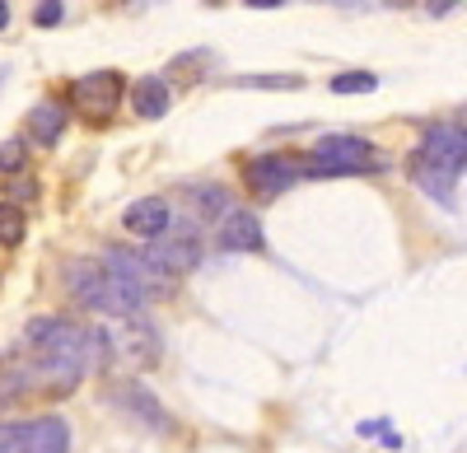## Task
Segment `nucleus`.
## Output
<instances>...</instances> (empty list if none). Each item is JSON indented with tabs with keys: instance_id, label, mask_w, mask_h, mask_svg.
<instances>
[{
	"instance_id": "nucleus-4",
	"label": "nucleus",
	"mask_w": 467,
	"mask_h": 453,
	"mask_svg": "<svg viewBox=\"0 0 467 453\" xmlns=\"http://www.w3.org/2000/svg\"><path fill=\"white\" fill-rule=\"evenodd\" d=\"M411 164H431L449 178H458L467 169V131L458 122H435V127H425L420 145H416V160Z\"/></svg>"
},
{
	"instance_id": "nucleus-6",
	"label": "nucleus",
	"mask_w": 467,
	"mask_h": 453,
	"mask_svg": "<svg viewBox=\"0 0 467 453\" xmlns=\"http://www.w3.org/2000/svg\"><path fill=\"white\" fill-rule=\"evenodd\" d=\"M215 243L224 248V252H262V220L253 215V211H224L220 215V230H215Z\"/></svg>"
},
{
	"instance_id": "nucleus-2",
	"label": "nucleus",
	"mask_w": 467,
	"mask_h": 453,
	"mask_svg": "<svg viewBox=\"0 0 467 453\" xmlns=\"http://www.w3.org/2000/svg\"><path fill=\"white\" fill-rule=\"evenodd\" d=\"M374 145L360 140V136H323L308 155L304 173L308 178H337V173H360V169H374Z\"/></svg>"
},
{
	"instance_id": "nucleus-13",
	"label": "nucleus",
	"mask_w": 467,
	"mask_h": 453,
	"mask_svg": "<svg viewBox=\"0 0 467 453\" xmlns=\"http://www.w3.org/2000/svg\"><path fill=\"white\" fill-rule=\"evenodd\" d=\"M192 211H197L202 224H220V215L229 211V192L224 187H211V182L192 187Z\"/></svg>"
},
{
	"instance_id": "nucleus-1",
	"label": "nucleus",
	"mask_w": 467,
	"mask_h": 453,
	"mask_svg": "<svg viewBox=\"0 0 467 453\" xmlns=\"http://www.w3.org/2000/svg\"><path fill=\"white\" fill-rule=\"evenodd\" d=\"M66 285H70V294L80 299L85 309H94V314H103V318H127V314H140L145 304L140 299L117 281L99 257H80L75 267L66 272Z\"/></svg>"
},
{
	"instance_id": "nucleus-3",
	"label": "nucleus",
	"mask_w": 467,
	"mask_h": 453,
	"mask_svg": "<svg viewBox=\"0 0 467 453\" xmlns=\"http://www.w3.org/2000/svg\"><path fill=\"white\" fill-rule=\"evenodd\" d=\"M145 262L160 276H187L192 267L202 262V234H197V224H169V230L160 234V239H150V248H145Z\"/></svg>"
},
{
	"instance_id": "nucleus-24",
	"label": "nucleus",
	"mask_w": 467,
	"mask_h": 453,
	"mask_svg": "<svg viewBox=\"0 0 467 453\" xmlns=\"http://www.w3.org/2000/svg\"><path fill=\"white\" fill-rule=\"evenodd\" d=\"M248 5H253V10H276L281 0H248Z\"/></svg>"
},
{
	"instance_id": "nucleus-25",
	"label": "nucleus",
	"mask_w": 467,
	"mask_h": 453,
	"mask_svg": "<svg viewBox=\"0 0 467 453\" xmlns=\"http://www.w3.org/2000/svg\"><path fill=\"white\" fill-rule=\"evenodd\" d=\"M10 24V5H5V0H0V28H5Z\"/></svg>"
},
{
	"instance_id": "nucleus-18",
	"label": "nucleus",
	"mask_w": 467,
	"mask_h": 453,
	"mask_svg": "<svg viewBox=\"0 0 467 453\" xmlns=\"http://www.w3.org/2000/svg\"><path fill=\"white\" fill-rule=\"evenodd\" d=\"M244 89H304V75H244Z\"/></svg>"
},
{
	"instance_id": "nucleus-21",
	"label": "nucleus",
	"mask_w": 467,
	"mask_h": 453,
	"mask_svg": "<svg viewBox=\"0 0 467 453\" xmlns=\"http://www.w3.org/2000/svg\"><path fill=\"white\" fill-rule=\"evenodd\" d=\"M0 453H24V426H0Z\"/></svg>"
},
{
	"instance_id": "nucleus-15",
	"label": "nucleus",
	"mask_w": 467,
	"mask_h": 453,
	"mask_svg": "<svg viewBox=\"0 0 467 453\" xmlns=\"http://www.w3.org/2000/svg\"><path fill=\"white\" fill-rule=\"evenodd\" d=\"M411 178H416V187H420L425 197L453 206V182H458V178H449V173H440V169H431V164H411Z\"/></svg>"
},
{
	"instance_id": "nucleus-14",
	"label": "nucleus",
	"mask_w": 467,
	"mask_h": 453,
	"mask_svg": "<svg viewBox=\"0 0 467 453\" xmlns=\"http://www.w3.org/2000/svg\"><path fill=\"white\" fill-rule=\"evenodd\" d=\"M112 397H117V402H127L136 421H145V426H164V417H160V402H154V397H150L140 384H122Z\"/></svg>"
},
{
	"instance_id": "nucleus-22",
	"label": "nucleus",
	"mask_w": 467,
	"mask_h": 453,
	"mask_svg": "<svg viewBox=\"0 0 467 453\" xmlns=\"http://www.w3.org/2000/svg\"><path fill=\"white\" fill-rule=\"evenodd\" d=\"M24 197H28V201L37 197V182H33V178H15V173H10V201H24Z\"/></svg>"
},
{
	"instance_id": "nucleus-5",
	"label": "nucleus",
	"mask_w": 467,
	"mask_h": 453,
	"mask_svg": "<svg viewBox=\"0 0 467 453\" xmlns=\"http://www.w3.org/2000/svg\"><path fill=\"white\" fill-rule=\"evenodd\" d=\"M117 103H122V75L117 70H94V75H80L70 85V108L89 122H108Z\"/></svg>"
},
{
	"instance_id": "nucleus-16",
	"label": "nucleus",
	"mask_w": 467,
	"mask_h": 453,
	"mask_svg": "<svg viewBox=\"0 0 467 453\" xmlns=\"http://www.w3.org/2000/svg\"><path fill=\"white\" fill-rule=\"evenodd\" d=\"M28 234V220L19 201H0V248H19Z\"/></svg>"
},
{
	"instance_id": "nucleus-9",
	"label": "nucleus",
	"mask_w": 467,
	"mask_h": 453,
	"mask_svg": "<svg viewBox=\"0 0 467 453\" xmlns=\"http://www.w3.org/2000/svg\"><path fill=\"white\" fill-rule=\"evenodd\" d=\"M108 346H117L131 365H150L154 355H160V336H154V327H150V323H140L136 314H127V332H117Z\"/></svg>"
},
{
	"instance_id": "nucleus-10",
	"label": "nucleus",
	"mask_w": 467,
	"mask_h": 453,
	"mask_svg": "<svg viewBox=\"0 0 467 453\" xmlns=\"http://www.w3.org/2000/svg\"><path fill=\"white\" fill-rule=\"evenodd\" d=\"M24 453H70V426L61 417H37L24 426Z\"/></svg>"
},
{
	"instance_id": "nucleus-23",
	"label": "nucleus",
	"mask_w": 467,
	"mask_h": 453,
	"mask_svg": "<svg viewBox=\"0 0 467 453\" xmlns=\"http://www.w3.org/2000/svg\"><path fill=\"white\" fill-rule=\"evenodd\" d=\"M453 5H458V0H425V10H431L435 19H440V15H449Z\"/></svg>"
},
{
	"instance_id": "nucleus-12",
	"label": "nucleus",
	"mask_w": 467,
	"mask_h": 453,
	"mask_svg": "<svg viewBox=\"0 0 467 453\" xmlns=\"http://www.w3.org/2000/svg\"><path fill=\"white\" fill-rule=\"evenodd\" d=\"M61 131H66V108H61V103L43 98V103L28 112V140H37V145H57Z\"/></svg>"
},
{
	"instance_id": "nucleus-17",
	"label": "nucleus",
	"mask_w": 467,
	"mask_h": 453,
	"mask_svg": "<svg viewBox=\"0 0 467 453\" xmlns=\"http://www.w3.org/2000/svg\"><path fill=\"white\" fill-rule=\"evenodd\" d=\"M374 89H379V75L369 70H346L332 80V94H374Z\"/></svg>"
},
{
	"instance_id": "nucleus-20",
	"label": "nucleus",
	"mask_w": 467,
	"mask_h": 453,
	"mask_svg": "<svg viewBox=\"0 0 467 453\" xmlns=\"http://www.w3.org/2000/svg\"><path fill=\"white\" fill-rule=\"evenodd\" d=\"M33 19H37V28H57V24L66 19V5H61V0H43Z\"/></svg>"
},
{
	"instance_id": "nucleus-26",
	"label": "nucleus",
	"mask_w": 467,
	"mask_h": 453,
	"mask_svg": "<svg viewBox=\"0 0 467 453\" xmlns=\"http://www.w3.org/2000/svg\"><path fill=\"white\" fill-rule=\"evenodd\" d=\"M206 5H220V0H206Z\"/></svg>"
},
{
	"instance_id": "nucleus-7",
	"label": "nucleus",
	"mask_w": 467,
	"mask_h": 453,
	"mask_svg": "<svg viewBox=\"0 0 467 453\" xmlns=\"http://www.w3.org/2000/svg\"><path fill=\"white\" fill-rule=\"evenodd\" d=\"M299 173H304V169H299V164H290L285 155H262V160H253V164L244 169L248 187H253V192H262V197H281Z\"/></svg>"
},
{
	"instance_id": "nucleus-8",
	"label": "nucleus",
	"mask_w": 467,
	"mask_h": 453,
	"mask_svg": "<svg viewBox=\"0 0 467 453\" xmlns=\"http://www.w3.org/2000/svg\"><path fill=\"white\" fill-rule=\"evenodd\" d=\"M122 224L136 234V239H160L169 224H173V211H169V201L164 197H140L136 206H127V215H122Z\"/></svg>"
},
{
	"instance_id": "nucleus-19",
	"label": "nucleus",
	"mask_w": 467,
	"mask_h": 453,
	"mask_svg": "<svg viewBox=\"0 0 467 453\" xmlns=\"http://www.w3.org/2000/svg\"><path fill=\"white\" fill-rule=\"evenodd\" d=\"M24 160H28V145H24L19 136L0 145V169H5V173H19V169H24Z\"/></svg>"
},
{
	"instance_id": "nucleus-11",
	"label": "nucleus",
	"mask_w": 467,
	"mask_h": 453,
	"mask_svg": "<svg viewBox=\"0 0 467 453\" xmlns=\"http://www.w3.org/2000/svg\"><path fill=\"white\" fill-rule=\"evenodd\" d=\"M169 103H173L169 80H160V75H140L136 89H131V108H136V118L154 122V118H164V112H169Z\"/></svg>"
}]
</instances>
